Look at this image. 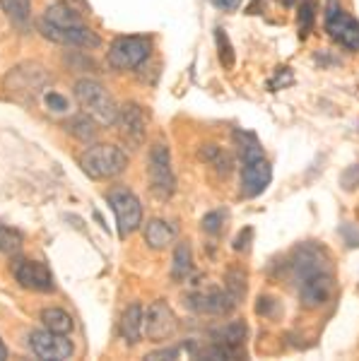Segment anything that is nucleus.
I'll use <instances>...</instances> for the list:
<instances>
[{"mask_svg": "<svg viewBox=\"0 0 359 361\" xmlns=\"http://www.w3.org/2000/svg\"><path fill=\"white\" fill-rule=\"evenodd\" d=\"M46 106L56 114H63V111H68V99L56 94V92H49V94H46Z\"/></svg>", "mask_w": 359, "mask_h": 361, "instance_id": "34", "label": "nucleus"}, {"mask_svg": "<svg viewBox=\"0 0 359 361\" xmlns=\"http://www.w3.org/2000/svg\"><path fill=\"white\" fill-rule=\"evenodd\" d=\"M80 164H83V171L90 178L104 180L123 173L126 166H128V157L116 145H92V147H87Z\"/></svg>", "mask_w": 359, "mask_h": 361, "instance_id": "2", "label": "nucleus"}, {"mask_svg": "<svg viewBox=\"0 0 359 361\" xmlns=\"http://www.w3.org/2000/svg\"><path fill=\"white\" fill-rule=\"evenodd\" d=\"M292 82H294L292 70H289V68H280V70L275 73V78L268 82V87H270L273 92H277V90H282V87H287V85H292Z\"/></svg>", "mask_w": 359, "mask_h": 361, "instance_id": "32", "label": "nucleus"}, {"mask_svg": "<svg viewBox=\"0 0 359 361\" xmlns=\"http://www.w3.org/2000/svg\"><path fill=\"white\" fill-rule=\"evenodd\" d=\"M246 335H248V328H246L244 320H234V323H227V325L215 328L210 333L212 342H219V345H227V347H236V349H241Z\"/></svg>", "mask_w": 359, "mask_h": 361, "instance_id": "19", "label": "nucleus"}, {"mask_svg": "<svg viewBox=\"0 0 359 361\" xmlns=\"http://www.w3.org/2000/svg\"><path fill=\"white\" fill-rule=\"evenodd\" d=\"M46 82H49V73L37 63L17 66L10 78H5V87H10V92H25L27 97L37 94Z\"/></svg>", "mask_w": 359, "mask_h": 361, "instance_id": "14", "label": "nucleus"}, {"mask_svg": "<svg viewBox=\"0 0 359 361\" xmlns=\"http://www.w3.org/2000/svg\"><path fill=\"white\" fill-rule=\"evenodd\" d=\"M150 39L147 37H118L109 46V66L114 70H135L150 58Z\"/></svg>", "mask_w": 359, "mask_h": 361, "instance_id": "6", "label": "nucleus"}, {"mask_svg": "<svg viewBox=\"0 0 359 361\" xmlns=\"http://www.w3.org/2000/svg\"><path fill=\"white\" fill-rule=\"evenodd\" d=\"M109 205L116 214V226H118V236L126 238L142 224V205L138 195L128 188H111L107 195Z\"/></svg>", "mask_w": 359, "mask_h": 361, "instance_id": "5", "label": "nucleus"}, {"mask_svg": "<svg viewBox=\"0 0 359 361\" xmlns=\"http://www.w3.org/2000/svg\"><path fill=\"white\" fill-rule=\"evenodd\" d=\"M150 190L157 200H169L176 193V176L171 169V154L164 142H154L147 154Z\"/></svg>", "mask_w": 359, "mask_h": 361, "instance_id": "3", "label": "nucleus"}, {"mask_svg": "<svg viewBox=\"0 0 359 361\" xmlns=\"http://www.w3.org/2000/svg\"><path fill=\"white\" fill-rule=\"evenodd\" d=\"M68 133L73 137H78L80 142H92L97 137V126H95V118L90 114H80V116H73L68 121Z\"/></svg>", "mask_w": 359, "mask_h": 361, "instance_id": "23", "label": "nucleus"}, {"mask_svg": "<svg viewBox=\"0 0 359 361\" xmlns=\"http://www.w3.org/2000/svg\"><path fill=\"white\" fill-rule=\"evenodd\" d=\"M29 347L37 354L39 359L46 361H66L73 357L75 347L73 342L68 340V335L63 333H54V330H34L29 335Z\"/></svg>", "mask_w": 359, "mask_h": 361, "instance_id": "8", "label": "nucleus"}, {"mask_svg": "<svg viewBox=\"0 0 359 361\" xmlns=\"http://www.w3.org/2000/svg\"><path fill=\"white\" fill-rule=\"evenodd\" d=\"M343 238L350 248H359V226L357 224H343Z\"/></svg>", "mask_w": 359, "mask_h": 361, "instance_id": "35", "label": "nucleus"}, {"mask_svg": "<svg viewBox=\"0 0 359 361\" xmlns=\"http://www.w3.org/2000/svg\"><path fill=\"white\" fill-rule=\"evenodd\" d=\"M200 159L207 161L215 171L219 173V176H227V173L231 171V157L227 149L217 147V145H205V147L200 149Z\"/></svg>", "mask_w": 359, "mask_h": 361, "instance_id": "22", "label": "nucleus"}, {"mask_svg": "<svg viewBox=\"0 0 359 361\" xmlns=\"http://www.w3.org/2000/svg\"><path fill=\"white\" fill-rule=\"evenodd\" d=\"M285 3H287V5H292V3H294V0H285Z\"/></svg>", "mask_w": 359, "mask_h": 361, "instance_id": "40", "label": "nucleus"}, {"mask_svg": "<svg viewBox=\"0 0 359 361\" xmlns=\"http://www.w3.org/2000/svg\"><path fill=\"white\" fill-rule=\"evenodd\" d=\"M234 140L239 142L241 161H253V159H260V157H263V147H260L258 137L253 135V133L236 128V130H234Z\"/></svg>", "mask_w": 359, "mask_h": 361, "instance_id": "24", "label": "nucleus"}, {"mask_svg": "<svg viewBox=\"0 0 359 361\" xmlns=\"http://www.w3.org/2000/svg\"><path fill=\"white\" fill-rule=\"evenodd\" d=\"M326 32L347 51H359V22L340 8V0H326Z\"/></svg>", "mask_w": 359, "mask_h": 361, "instance_id": "7", "label": "nucleus"}, {"mask_svg": "<svg viewBox=\"0 0 359 361\" xmlns=\"http://www.w3.org/2000/svg\"><path fill=\"white\" fill-rule=\"evenodd\" d=\"M42 323L46 330H54V333H63V335H68L73 330V318L63 308H44Z\"/></svg>", "mask_w": 359, "mask_h": 361, "instance_id": "25", "label": "nucleus"}, {"mask_svg": "<svg viewBox=\"0 0 359 361\" xmlns=\"http://www.w3.org/2000/svg\"><path fill=\"white\" fill-rule=\"evenodd\" d=\"M181 357H198V349H195L193 342H183V345L159 349V352L147 354L150 361H154V359H181Z\"/></svg>", "mask_w": 359, "mask_h": 361, "instance_id": "29", "label": "nucleus"}, {"mask_svg": "<svg viewBox=\"0 0 359 361\" xmlns=\"http://www.w3.org/2000/svg\"><path fill=\"white\" fill-rule=\"evenodd\" d=\"M275 306H277L275 299H270V296H260L258 304H256V313H258V316H270Z\"/></svg>", "mask_w": 359, "mask_h": 361, "instance_id": "36", "label": "nucleus"}, {"mask_svg": "<svg viewBox=\"0 0 359 361\" xmlns=\"http://www.w3.org/2000/svg\"><path fill=\"white\" fill-rule=\"evenodd\" d=\"M215 42H217V56L219 63L224 66V70H231L236 63V54H234V46H231L229 37H227V29L217 27L215 29Z\"/></svg>", "mask_w": 359, "mask_h": 361, "instance_id": "26", "label": "nucleus"}, {"mask_svg": "<svg viewBox=\"0 0 359 361\" xmlns=\"http://www.w3.org/2000/svg\"><path fill=\"white\" fill-rule=\"evenodd\" d=\"M270 178H273V169L265 161V157L244 161V169H241V190H244L246 197H258L270 185Z\"/></svg>", "mask_w": 359, "mask_h": 361, "instance_id": "16", "label": "nucleus"}, {"mask_svg": "<svg viewBox=\"0 0 359 361\" xmlns=\"http://www.w3.org/2000/svg\"><path fill=\"white\" fill-rule=\"evenodd\" d=\"M178 323L176 316H174L171 306L166 301H154L145 308V337L150 342H164L174 337Z\"/></svg>", "mask_w": 359, "mask_h": 361, "instance_id": "9", "label": "nucleus"}, {"mask_svg": "<svg viewBox=\"0 0 359 361\" xmlns=\"http://www.w3.org/2000/svg\"><path fill=\"white\" fill-rule=\"evenodd\" d=\"M8 345H5V342L3 340H0V361H5V359H8Z\"/></svg>", "mask_w": 359, "mask_h": 361, "instance_id": "39", "label": "nucleus"}, {"mask_svg": "<svg viewBox=\"0 0 359 361\" xmlns=\"http://www.w3.org/2000/svg\"><path fill=\"white\" fill-rule=\"evenodd\" d=\"M297 22H299V37L306 39L311 32H314V22H316V8L311 0H306V3L299 5L297 10Z\"/></svg>", "mask_w": 359, "mask_h": 361, "instance_id": "30", "label": "nucleus"}, {"mask_svg": "<svg viewBox=\"0 0 359 361\" xmlns=\"http://www.w3.org/2000/svg\"><path fill=\"white\" fill-rule=\"evenodd\" d=\"M116 123H118L121 137H123L133 149L140 147L142 140H145V111H142V106H138V104H133V102L126 104L123 109H118V118H116Z\"/></svg>", "mask_w": 359, "mask_h": 361, "instance_id": "15", "label": "nucleus"}, {"mask_svg": "<svg viewBox=\"0 0 359 361\" xmlns=\"http://www.w3.org/2000/svg\"><path fill=\"white\" fill-rule=\"evenodd\" d=\"M75 97H78L80 106L85 109V114H90L97 123L102 126H116L118 118V106H116L114 97L107 92V87L99 85L97 80H78L75 85Z\"/></svg>", "mask_w": 359, "mask_h": 361, "instance_id": "1", "label": "nucleus"}, {"mask_svg": "<svg viewBox=\"0 0 359 361\" xmlns=\"http://www.w3.org/2000/svg\"><path fill=\"white\" fill-rule=\"evenodd\" d=\"M15 279L32 292H54L56 287L51 270L39 260H20L15 265Z\"/></svg>", "mask_w": 359, "mask_h": 361, "instance_id": "13", "label": "nucleus"}, {"mask_svg": "<svg viewBox=\"0 0 359 361\" xmlns=\"http://www.w3.org/2000/svg\"><path fill=\"white\" fill-rule=\"evenodd\" d=\"M190 267H193V258H190V246L186 241L176 243L174 248V260H171V279L174 282H181L190 275Z\"/></svg>", "mask_w": 359, "mask_h": 361, "instance_id": "21", "label": "nucleus"}, {"mask_svg": "<svg viewBox=\"0 0 359 361\" xmlns=\"http://www.w3.org/2000/svg\"><path fill=\"white\" fill-rule=\"evenodd\" d=\"M227 292L234 296L236 301H241L244 299V294H246V287H248V277H246V272L241 270V267H231V270L227 272Z\"/></svg>", "mask_w": 359, "mask_h": 361, "instance_id": "28", "label": "nucleus"}, {"mask_svg": "<svg viewBox=\"0 0 359 361\" xmlns=\"http://www.w3.org/2000/svg\"><path fill=\"white\" fill-rule=\"evenodd\" d=\"M289 272L297 284L318 272H331V255L318 241H304L292 250Z\"/></svg>", "mask_w": 359, "mask_h": 361, "instance_id": "4", "label": "nucleus"}, {"mask_svg": "<svg viewBox=\"0 0 359 361\" xmlns=\"http://www.w3.org/2000/svg\"><path fill=\"white\" fill-rule=\"evenodd\" d=\"M340 185H343L345 190H352L359 185V164H352L347 166L343 171V176H340Z\"/></svg>", "mask_w": 359, "mask_h": 361, "instance_id": "33", "label": "nucleus"}, {"mask_svg": "<svg viewBox=\"0 0 359 361\" xmlns=\"http://www.w3.org/2000/svg\"><path fill=\"white\" fill-rule=\"evenodd\" d=\"M145 333V311L140 304H130L121 316V335L128 345H138Z\"/></svg>", "mask_w": 359, "mask_h": 361, "instance_id": "17", "label": "nucleus"}, {"mask_svg": "<svg viewBox=\"0 0 359 361\" xmlns=\"http://www.w3.org/2000/svg\"><path fill=\"white\" fill-rule=\"evenodd\" d=\"M239 301L231 296L227 289H205V292L188 294V308L195 313H205V316H227L234 311Z\"/></svg>", "mask_w": 359, "mask_h": 361, "instance_id": "12", "label": "nucleus"}, {"mask_svg": "<svg viewBox=\"0 0 359 361\" xmlns=\"http://www.w3.org/2000/svg\"><path fill=\"white\" fill-rule=\"evenodd\" d=\"M22 243H25V236H22L20 231L13 229V226L0 224V253L15 255L17 250L22 248Z\"/></svg>", "mask_w": 359, "mask_h": 361, "instance_id": "27", "label": "nucleus"}, {"mask_svg": "<svg viewBox=\"0 0 359 361\" xmlns=\"http://www.w3.org/2000/svg\"><path fill=\"white\" fill-rule=\"evenodd\" d=\"M3 13L10 17V22L17 29H29V20H32V0H0Z\"/></svg>", "mask_w": 359, "mask_h": 361, "instance_id": "20", "label": "nucleus"}, {"mask_svg": "<svg viewBox=\"0 0 359 361\" xmlns=\"http://www.w3.org/2000/svg\"><path fill=\"white\" fill-rule=\"evenodd\" d=\"M210 3L222 10V13H234V10H239L241 0H210Z\"/></svg>", "mask_w": 359, "mask_h": 361, "instance_id": "38", "label": "nucleus"}, {"mask_svg": "<svg viewBox=\"0 0 359 361\" xmlns=\"http://www.w3.org/2000/svg\"><path fill=\"white\" fill-rule=\"evenodd\" d=\"M335 292V277L333 272H318V275L306 277L299 282V301L306 311H316V308L326 306L333 299Z\"/></svg>", "mask_w": 359, "mask_h": 361, "instance_id": "10", "label": "nucleus"}, {"mask_svg": "<svg viewBox=\"0 0 359 361\" xmlns=\"http://www.w3.org/2000/svg\"><path fill=\"white\" fill-rule=\"evenodd\" d=\"M174 238H176V229L169 222H164V219H150L145 224V241H147V246L152 250L169 248Z\"/></svg>", "mask_w": 359, "mask_h": 361, "instance_id": "18", "label": "nucleus"}, {"mask_svg": "<svg viewBox=\"0 0 359 361\" xmlns=\"http://www.w3.org/2000/svg\"><path fill=\"white\" fill-rule=\"evenodd\" d=\"M251 238H253V229H251V226L241 229V234L234 238V250H246L248 243H251Z\"/></svg>", "mask_w": 359, "mask_h": 361, "instance_id": "37", "label": "nucleus"}, {"mask_svg": "<svg viewBox=\"0 0 359 361\" xmlns=\"http://www.w3.org/2000/svg\"><path fill=\"white\" fill-rule=\"evenodd\" d=\"M222 222H224V217L219 212H207L205 217H202V231H207V234H219L222 231Z\"/></svg>", "mask_w": 359, "mask_h": 361, "instance_id": "31", "label": "nucleus"}, {"mask_svg": "<svg viewBox=\"0 0 359 361\" xmlns=\"http://www.w3.org/2000/svg\"><path fill=\"white\" fill-rule=\"evenodd\" d=\"M42 34L61 46H75V49H85V51L97 49V46L102 44L97 32H92L85 22L78 27H66V29H58V27H51V25H46V22H42Z\"/></svg>", "mask_w": 359, "mask_h": 361, "instance_id": "11", "label": "nucleus"}]
</instances>
